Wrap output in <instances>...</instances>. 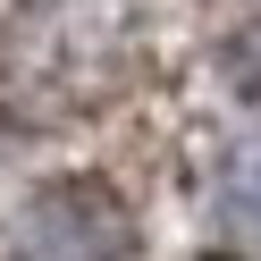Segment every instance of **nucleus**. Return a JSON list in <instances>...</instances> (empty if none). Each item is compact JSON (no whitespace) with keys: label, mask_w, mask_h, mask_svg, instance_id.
Instances as JSON below:
<instances>
[{"label":"nucleus","mask_w":261,"mask_h":261,"mask_svg":"<svg viewBox=\"0 0 261 261\" xmlns=\"http://www.w3.org/2000/svg\"><path fill=\"white\" fill-rule=\"evenodd\" d=\"M227 211H236V227H261V152L236 160V177H227Z\"/></svg>","instance_id":"1"}]
</instances>
